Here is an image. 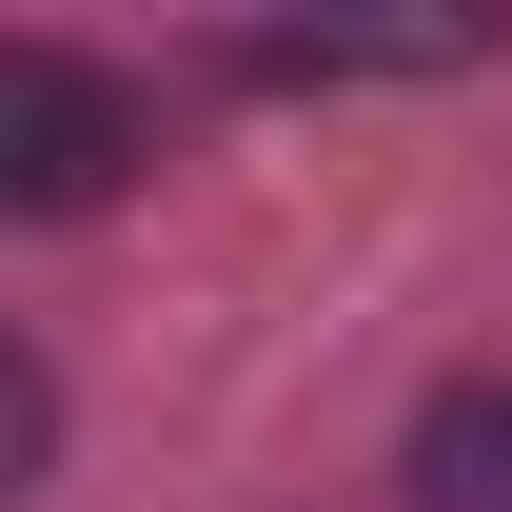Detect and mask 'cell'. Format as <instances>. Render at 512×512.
Segmentation results:
<instances>
[{
    "label": "cell",
    "instance_id": "cell-1",
    "mask_svg": "<svg viewBox=\"0 0 512 512\" xmlns=\"http://www.w3.org/2000/svg\"><path fill=\"white\" fill-rule=\"evenodd\" d=\"M119 158H138V99H119L99 60H60V40L0 60V197H20V217H99Z\"/></svg>",
    "mask_w": 512,
    "mask_h": 512
},
{
    "label": "cell",
    "instance_id": "cell-2",
    "mask_svg": "<svg viewBox=\"0 0 512 512\" xmlns=\"http://www.w3.org/2000/svg\"><path fill=\"white\" fill-rule=\"evenodd\" d=\"M414 512H512V375L414 414Z\"/></svg>",
    "mask_w": 512,
    "mask_h": 512
}]
</instances>
